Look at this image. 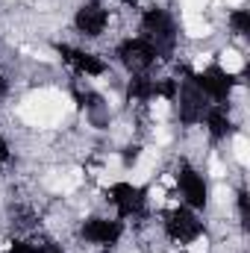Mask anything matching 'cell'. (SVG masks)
Returning <instances> with one entry per match:
<instances>
[{"mask_svg": "<svg viewBox=\"0 0 250 253\" xmlns=\"http://www.w3.org/2000/svg\"><path fill=\"white\" fill-rule=\"evenodd\" d=\"M156 141H159V144H168V141H171V135H168V129H165V126H159V129H156Z\"/></svg>", "mask_w": 250, "mask_h": 253, "instance_id": "cell-14", "label": "cell"}, {"mask_svg": "<svg viewBox=\"0 0 250 253\" xmlns=\"http://www.w3.org/2000/svg\"><path fill=\"white\" fill-rule=\"evenodd\" d=\"M221 68H224L227 74H242L245 56H242L239 50H224V53H221Z\"/></svg>", "mask_w": 250, "mask_h": 253, "instance_id": "cell-5", "label": "cell"}, {"mask_svg": "<svg viewBox=\"0 0 250 253\" xmlns=\"http://www.w3.org/2000/svg\"><path fill=\"white\" fill-rule=\"evenodd\" d=\"M150 203L153 206H162L165 203V186H153L150 189Z\"/></svg>", "mask_w": 250, "mask_h": 253, "instance_id": "cell-10", "label": "cell"}, {"mask_svg": "<svg viewBox=\"0 0 250 253\" xmlns=\"http://www.w3.org/2000/svg\"><path fill=\"white\" fill-rule=\"evenodd\" d=\"M209 171H212V177H215V180H221V177H224V174H227V171H224V165H221V159H218V156H212V162H209Z\"/></svg>", "mask_w": 250, "mask_h": 253, "instance_id": "cell-12", "label": "cell"}, {"mask_svg": "<svg viewBox=\"0 0 250 253\" xmlns=\"http://www.w3.org/2000/svg\"><path fill=\"white\" fill-rule=\"evenodd\" d=\"M209 62H212V56H209V53H197V56H194V62H191V68L200 74V71H206V68H209Z\"/></svg>", "mask_w": 250, "mask_h": 253, "instance_id": "cell-9", "label": "cell"}, {"mask_svg": "<svg viewBox=\"0 0 250 253\" xmlns=\"http://www.w3.org/2000/svg\"><path fill=\"white\" fill-rule=\"evenodd\" d=\"M245 0H227V6H242Z\"/></svg>", "mask_w": 250, "mask_h": 253, "instance_id": "cell-16", "label": "cell"}, {"mask_svg": "<svg viewBox=\"0 0 250 253\" xmlns=\"http://www.w3.org/2000/svg\"><path fill=\"white\" fill-rule=\"evenodd\" d=\"M156 159H159V150H156V147H147V150L138 156V162H135V168H132V174H129V183H132V186L147 183L150 174L156 171Z\"/></svg>", "mask_w": 250, "mask_h": 253, "instance_id": "cell-2", "label": "cell"}, {"mask_svg": "<svg viewBox=\"0 0 250 253\" xmlns=\"http://www.w3.org/2000/svg\"><path fill=\"white\" fill-rule=\"evenodd\" d=\"M150 115H153L156 121L168 118V103H165V100H153V103H150Z\"/></svg>", "mask_w": 250, "mask_h": 253, "instance_id": "cell-7", "label": "cell"}, {"mask_svg": "<svg viewBox=\"0 0 250 253\" xmlns=\"http://www.w3.org/2000/svg\"><path fill=\"white\" fill-rule=\"evenodd\" d=\"M233 150H236V159H239V165H248L250 162V144L245 135H236L233 138Z\"/></svg>", "mask_w": 250, "mask_h": 253, "instance_id": "cell-6", "label": "cell"}, {"mask_svg": "<svg viewBox=\"0 0 250 253\" xmlns=\"http://www.w3.org/2000/svg\"><path fill=\"white\" fill-rule=\"evenodd\" d=\"M230 197H233V191L230 189H224V186L215 189V200H218V203H230Z\"/></svg>", "mask_w": 250, "mask_h": 253, "instance_id": "cell-13", "label": "cell"}, {"mask_svg": "<svg viewBox=\"0 0 250 253\" xmlns=\"http://www.w3.org/2000/svg\"><path fill=\"white\" fill-rule=\"evenodd\" d=\"M209 0H183V6H186V15H200V9L206 6Z\"/></svg>", "mask_w": 250, "mask_h": 253, "instance_id": "cell-8", "label": "cell"}, {"mask_svg": "<svg viewBox=\"0 0 250 253\" xmlns=\"http://www.w3.org/2000/svg\"><path fill=\"white\" fill-rule=\"evenodd\" d=\"M83 183V174L77 171V168H71V171H65V174H56V177H50L47 180V186L53 191H62V194H68V191H74L77 186Z\"/></svg>", "mask_w": 250, "mask_h": 253, "instance_id": "cell-3", "label": "cell"}, {"mask_svg": "<svg viewBox=\"0 0 250 253\" xmlns=\"http://www.w3.org/2000/svg\"><path fill=\"white\" fill-rule=\"evenodd\" d=\"M6 251H12V245L9 242H0V253H6Z\"/></svg>", "mask_w": 250, "mask_h": 253, "instance_id": "cell-15", "label": "cell"}, {"mask_svg": "<svg viewBox=\"0 0 250 253\" xmlns=\"http://www.w3.org/2000/svg\"><path fill=\"white\" fill-rule=\"evenodd\" d=\"M183 27H186V33L191 39H203V36H209V21H203V15H186V21H183Z\"/></svg>", "mask_w": 250, "mask_h": 253, "instance_id": "cell-4", "label": "cell"}, {"mask_svg": "<svg viewBox=\"0 0 250 253\" xmlns=\"http://www.w3.org/2000/svg\"><path fill=\"white\" fill-rule=\"evenodd\" d=\"M188 253H209V239H194L188 245Z\"/></svg>", "mask_w": 250, "mask_h": 253, "instance_id": "cell-11", "label": "cell"}, {"mask_svg": "<svg viewBox=\"0 0 250 253\" xmlns=\"http://www.w3.org/2000/svg\"><path fill=\"white\" fill-rule=\"evenodd\" d=\"M71 112H74L71 97L56 88H39V91L27 94L18 109L21 121H27L30 126H42V129L62 124V118H68Z\"/></svg>", "mask_w": 250, "mask_h": 253, "instance_id": "cell-1", "label": "cell"}]
</instances>
